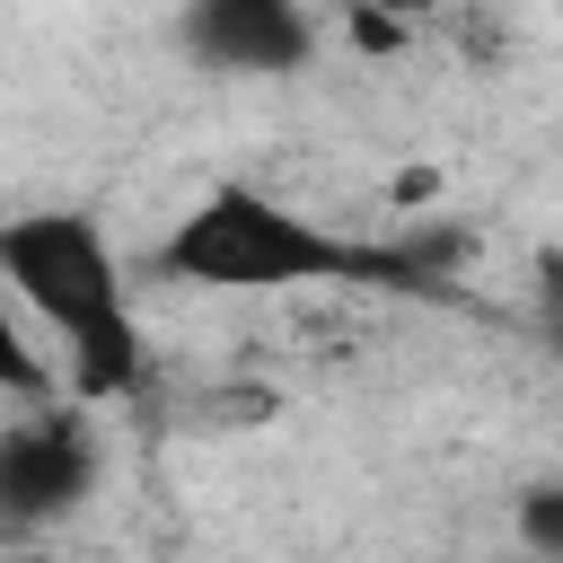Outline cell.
Returning a JSON list of instances; mask_svg holds the SVG:
<instances>
[{"label":"cell","mask_w":563,"mask_h":563,"mask_svg":"<svg viewBox=\"0 0 563 563\" xmlns=\"http://www.w3.org/2000/svg\"><path fill=\"white\" fill-rule=\"evenodd\" d=\"M158 273L185 290H413L431 282L422 255L325 229L317 211L246 176H220L176 211V229L158 238Z\"/></svg>","instance_id":"1"},{"label":"cell","mask_w":563,"mask_h":563,"mask_svg":"<svg viewBox=\"0 0 563 563\" xmlns=\"http://www.w3.org/2000/svg\"><path fill=\"white\" fill-rule=\"evenodd\" d=\"M0 290L62 343L70 387L88 405H123L150 378L141 352V308H132V273L106 238L97 211H9L0 220Z\"/></svg>","instance_id":"2"},{"label":"cell","mask_w":563,"mask_h":563,"mask_svg":"<svg viewBox=\"0 0 563 563\" xmlns=\"http://www.w3.org/2000/svg\"><path fill=\"white\" fill-rule=\"evenodd\" d=\"M106 475V449H97V422L88 405H62L44 396L26 422H0V528L9 537H35L53 519H70Z\"/></svg>","instance_id":"3"},{"label":"cell","mask_w":563,"mask_h":563,"mask_svg":"<svg viewBox=\"0 0 563 563\" xmlns=\"http://www.w3.org/2000/svg\"><path fill=\"white\" fill-rule=\"evenodd\" d=\"M176 35L202 70H229V79H299L317 62L308 0H185Z\"/></svg>","instance_id":"4"},{"label":"cell","mask_w":563,"mask_h":563,"mask_svg":"<svg viewBox=\"0 0 563 563\" xmlns=\"http://www.w3.org/2000/svg\"><path fill=\"white\" fill-rule=\"evenodd\" d=\"M0 396H26V405L62 396L53 361H35V352H26V325H18V299H9V290H0Z\"/></svg>","instance_id":"5"},{"label":"cell","mask_w":563,"mask_h":563,"mask_svg":"<svg viewBox=\"0 0 563 563\" xmlns=\"http://www.w3.org/2000/svg\"><path fill=\"white\" fill-rule=\"evenodd\" d=\"M519 545H528L537 563H563V484H537V493L519 501Z\"/></svg>","instance_id":"6"}]
</instances>
